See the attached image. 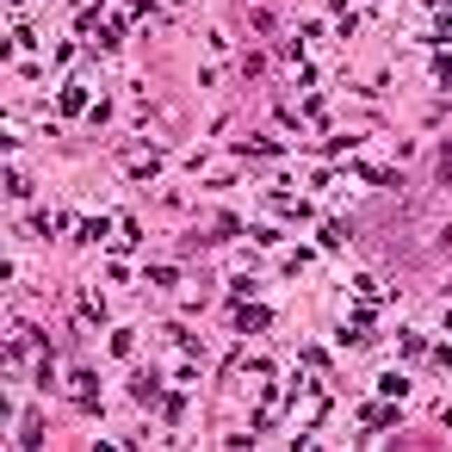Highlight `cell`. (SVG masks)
Segmentation results:
<instances>
[{
    "mask_svg": "<svg viewBox=\"0 0 452 452\" xmlns=\"http://www.w3.org/2000/svg\"><path fill=\"white\" fill-rule=\"evenodd\" d=\"M68 391H75V403H81V409H99V397H93V391H99L93 372H68Z\"/></svg>",
    "mask_w": 452,
    "mask_h": 452,
    "instance_id": "1",
    "label": "cell"
},
{
    "mask_svg": "<svg viewBox=\"0 0 452 452\" xmlns=\"http://www.w3.org/2000/svg\"><path fill=\"white\" fill-rule=\"evenodd\" d=\"M235 328H267V310H261V304H248V310H235Z\"/></svg>",
    "mask_w": 452,
    "mask_h": 452,
    "instance_id": "2",
    "label": "cell"
},
{
    "mask_svg": "<svg viewBox=\"0 0 452 452\" xmlns=\"http://www.w3.org/2000/svg\"><path fill=\"white\" fill-rule=\"evenodd\" d=\"M62 112H68V118L87 112V87H68V93H62Z\"/></svg>",
    "mask_w": 452,
    "mask_h": 452,
    "instance_id": "3",
    "label": "cell"
},
{
    "mask_svg": "<svg viewBox=\"0 0 452 452\" xmlns=\"http://www.w3.org/2000/svg\"><path fill=\"white\" fill-rule=\"evenodd\" d=\"M75 316H81V322H105V304H99V298H81V310H75Z\"/></svg>",
    "mask_w": 452,
    "mask_h": 452,
    "instance_id": "4",
    "label": "cell"
},
{
    "mask_svg": "<svg viewBox=\"0 0 452 452\" xmlns=\"http://www.w3.org/2000/svg\"><path fill=\"white\" fill-rule=\"evenodd\" d=\"M378 391H384V397H403L409 378H403V372H384V384H378Z\"/></svg>",
    "mask_w": 452,
    "mask_h": 452,
    "instance_id": "5",
    "label": "cell"
},
{
    "mask_svg": "<svg viewBox=\"0 0 452 452\" xmlns=\"http://www.w3.org/2000/svg\"><path fill=\"white\" fill-rule=\"evenodd\" d=\"M434 13H440V19H446V25H452V0H440V6H434Z\"/></svg>",
    "mask_w": 452,
    "mask_h": 452,
    "instance_id": "6",
    "label": "cell"
}]
</instances>
